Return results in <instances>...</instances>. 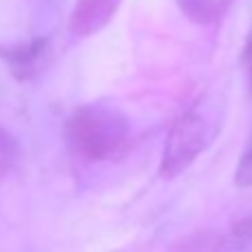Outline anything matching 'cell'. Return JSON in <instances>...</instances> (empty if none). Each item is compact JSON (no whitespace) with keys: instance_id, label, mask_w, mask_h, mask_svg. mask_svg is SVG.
Listing matches in <instances>:
<instances>
[{"instance_id":"cell-1","label":"cell","mask_w":252,"mask_h":252,"mask_svg":"<svg viewBox=\"0 0 252 252\" xmlns=\"http://www.w3.org/2000/svg\"><path fill=\"white\" fill-rule=\"evenodd\" d=\"M130 124L122 111L109 104H84L64 122V142L84 161H104L126 146Z\"/></svg>"},{"instance_id":"cell-2","label":"cell","mask_w":252,"mask_h":252,"mask_svg":"<svg viewBox=\"0 0 252 252\" xmlns=\"http://www.w3.org/2000/svg\"><path fill=\"white\" fill-rule=\"evenodd\" d=\"M215 118L217 115L208 100H201L175 120L161 151L159 173L164 177L173 179L182 175L210 146L213 137L217 135Z\"/></svg>"},{"instance_id":"cell-3","label":"cell","mask_w":252,"mask_h":252,"mask_svg":"<svg viewBox=\"0 0 252 252\" xmlns=\"http://www.w3.org/2000/svg\"><path fill=\"white\" fill-rule=\"evenodd\" d=\"M47 53L49 42L44 38L25 44H13V47H0V58L18 80L35 78L47 64Z\"/></svg>"},{"instance_id":"cell-9","label":"cell","mask_w":252,"mask_h":252,"mask_svg":"<svg viewBox=\"0 0 252 252\" xmlns=\"http://www.w3.org/2000/svg\"><path fill=\"white\" fill-rule=\"evenodd\" d=\"M244 64H246V71H248V84H250V91H252V29H250V33H248V40H246Z\"/></svg>"},{"instance_id":"cell-5","label":"cell","mask_w":252,"mask_h":252,"mask_svg":"<svg viewBox=\"0 0 252 252\" xmlns=\"http://www.w3.org/2000/svg\"><path fill=\"white\" fill-rule=\"evenodd\" d=\"M182 11L190 18L192 22L199 25H208L215 22L223 11H226L230 0H177Z\"/></svg>"},{"instance_id":"cell-4","label":"cell","mask_w":252,"mask_h":252,"mask_svg":"<svg viewBox=\"0 0 252 252\" xmlns=\"http://www.w3.org/2000/svg\"><path fill=\"white\" fill-rule=\"evenodd\" d=\"M122 0H78L71 13V33L78 38H89V35L102 31L111 20L115 11L120 9Z\"/></svg>"},{"instance_id":"cell-6","label":"cell","mask_w":252,"mask_h":252,"mask_svg":"<svg viewBox=\"0 0 252 252\" xmlns=\"http://www.w3.org/2000/svg\"><path fill=\"white\" fill-rule=\"evenodd\" d=\"M20 155H22V151H20L18 139L4 126H0V182L18 166Z\"/></svg>"},{"instance_id":"cell-7","label":"cell","mask_w":252,"mask_h":252,"mask_svg":"<svg viewBox=\"0 0 252 252\" xmlns=\"http://www.w3.org/2000/svg\"><path fill=\"white\" fill-rule=\"evenodd\" d=\"M235 184L237 188H252V135L248 137L244 153L239 157V164L235 170Z\"/></svg>"},{"instance_id":"cell-8","label":"cell","mask_w":252,"mask_h":252,"mask_svg":"<svg viewBox=\"0 0 252 252\" xmlns=\"http://www.w3.org/2000/svg\"><path fill=\"white\" fill-rule=\"evenodd\" d=\"M232 232H235L239 239L252 241V215H248V217H241L239 221L232 226Z\"/></svg>"}]
</instances>
